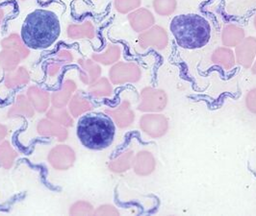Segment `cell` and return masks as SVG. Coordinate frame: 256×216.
<instances>
[{"instance_id":"cell-1","label":"cell","mask_w":256,"mask_h":216,"mask_svg":"<svg viewBox=\"0 0 256 216\" xmlns=\"http://www.w3.org/2000/svg\"><path fill=\"white\" fill-rule=\"evenodd\" d=\"M61 34L58 15L48 10H36L26 16L22 27V38L30 49L50 48Z\"/></svg>"},{"instance_id":"cell-2","label":"cell","mask_w":256,"mask_h":216,"mask_svg":"<svg viewBox=\"0 0 256 216\" xmlns=\"http://www.w3.org/2000/svg\"><path fill=\"white\" fill-rule=\"evenodd\" d=\"M116 125L105 113H88L80 116L76 136L82 146L92 151L108 148L115 140Z\"/></svg>"},{"instance_id":"cell-3","label":"cell","mask_w":256,"mask_h":216,"mask_svg":"<svg viewBox=\"0 0 256 216\" xmlns=\"http://www.w3.org/2000/svg\"><path fill=\"white\" fill-rule=\"evenodd\" d=\"M170 29L176 43L184 49L202 48L211 38L210 23L204 16L196 13L174 16Z\"/></svg>"},{"instance_id":"cell-4","label":"cell","mask_w":256,"mask_h":216,"mask_svg":"<svg viewBox=\"0 0 256 216\" xmlns=\"http://www.w3.org/2000/svg\"><path fill=\"white\" fill-rule=\"evenodd\" d=\"M142 69L134 62H118L111 65L108 78L114 86L136 84L142 79Z\"/></svg>"},{"instance_id":"cell-5","label":"cell","mask_w":256,"mask_h":216,"mask_svg":"<svg viewBox=\"0 0 256 216\" xmlns=\"http://www.w3.org/2000/svg\"><path fill=\"white\" fill-rule=\"evenodd\" d=\"M76 150L63 142L53 146L46 157V161L52 169L61 172L72 169L76 163Z\"/></svg>"},{"instance_id":"cell-6","label":"cell","mask_w":256,"mask_h":216,"mask_svg":"<svg viewBox=\"0 0 256 216\" xmlns=\"http://www.w3.org/2000/svg\"><path fill=\"white\" fill-rule=\"evenodd\" d=\"M168 94L164 89L146 87L140 92L137 110L142 113H161L168 105Z\"/></svg>"},{"instance_id":"cell-7","label":"cell","mask_w":256,"mask_h":216,"mask_svg":"<svg viewBox=\"0 0 256 216\" xmlns=\"http://www.w3.org/2000/svg\"><path fill=\"white\" fill-rule=\"evenodd\" d=\"M142 132L152 139H161L168 131V120L159 113H146L139 120Z\"/></svg>"},{"instance_id":"cell-8","label":"cell","mask_w":256,"mask_h":216,"mask_svg":"<svg viewBox=\"0 0 256 216\" xmlns=\"http://www.w3.org/2000/svg\"><path fill=\"white\" fill-rule=\"evenodd\" d=\"M138 44L142 49L154 48L161 51L166 49L168 44V35L162 26L154 25L139 34Z\"/></svg>"},{"instance_id":"cell-9","label":"cell","mask_w":256,"mask_h":216,"mask_svg":"<svg viewBox=\"0 0 256 216\" xmlns=\"http://www.w3.org/2000/svg\"><path fill=\"white\" fill-rule=\"evenodd\" d=\"M104 113L111 117L116 126L120 129L130 127L135 121V112L128 99L120 100L115 107L106 108Z\"/></svg>"},{"instance_id":"cell-10","label":"cell","mask_w":256,"mask_h":216,"mask_svg":"<svg viewBox=\"0 0 256 216\" xmlns=\"http://www.w3.org/2000/svg\"><path fill=\"white\" fill-rule=\"evenodd\" d=\"M36 133L40 138L55 139L59 142H64L68 139V130L60 124L48 119L40 118L36 125Z\"/></svg>"},{"instance_id":"cell-11","label":"cell","mask_w":256,"mask_h":216,"mask_svg":"<svg viewBox=\"0 0 256 216\" xmlns=\"http://www.w3.org/2000/svg\"><path fill=\"white\" fill-rule=\"evenodd\" d=\"M26 94L38 114H46L52 107V92L38 85L29 86Z\"/></svg>"},{"instance_id":"cell-12","label":"cell","mask_w":256,"mask_h":216,"mask_svg":"<svg viewBox=\"0 0 256 216\" xmlns=\"http://www.w3.org/2000/svg\"><path fill=\"white\" fill-rule=\"evenodd\" d=\"M236 63L246 69H250L256 58V38L248 37L235 47Z\"/></svg>"},{"instance_id":"cell-13","label":"cell","mask_w":256,"mask_h":216,"mask_svg":"<svg viewBox=\"0 0 256 216\" xmlns=\"http://www.w3.org/2000/svg\"><path fill=\"white\" fill-rule=\"evenodd\" d=\"M78 65V77L81 83L85 86H90L98 80L102 74V65L94 62L92 58L85 59L80 58L77 61Z\"/></svg>"},{"instance_id":"cell-14","label":"cell","mask_w":256,"mask_h":216,"mask_svg":"<svg viewBox=\"0 0 256 216\" xmlns=\"http://www.w3.org/2000/svg\"><path fill=\"white\" fill-rule=\"evenodd\" d=\"M76 90V82L74 79L64 78L60 87L52 92V106L55 108L68 107Z\"/></svg>"},{"instance_id":"cell-15","label":"cell","mask_w":256,"mask_h":216,"mask_svg":"<svg viewBox=\"0 0 256 216\" xmlns=\"http://www.w3.org/2000/svg\"><path fill=\"white\" fill-rule=\"evenodd\" d=\"M31 81V76L26 66L20 65L10 72H4L2 87L7 91H13L26 87Z\"/></svg>"},{"instance_id":"cell-16","label":"cell","mask_w":256,"mask_h":216,"mask_svg":"<svg viewBox=\"0 0 256 216\" xmlns=\"http://www.w3.org/2000/svg\"><path fill=\"white\" fill-rule=\"evenodd\" d=\"M128 20L131 29L139 34L155 24L154 13L146 8H138L128 13Z\"/></svg>"},{"instance_id":"cell-17","label":"cell","mask_w":256,"mask_h":216,"mask_svg":"<svg viewBox=\"0 0 256 216\" xmlns=\"http://www.w3.org/2000/svg\"><path fill=\"white\" fill-rule=\"evenodd\" d=\"M68 109L74 118L88 114L94 109V104L89 94L83 90H76L68 105Z\"/></svg>"},{"instance_id":"cell-18","label":"cell","mask_w":256,"mask_h":216,"mask_svg":"<svg viewBox=\"0 0 256 216\" xmlns=\"http://www.w3.org/2000/svg\"><path fill=\"white\" fill-rule=\"evenodd\" d=\"M132 169L140 177L152 175L156 169V160L154 154L148 150H142L135 154Z\"/></svg>"},{"instance_id":"cell-19","label":"cell","mask_w":256,"mask_h":216,"mask_svg":"<svg viewBox=\"0 0 256 216\" xmlns=\"http://www.w3.org/2000/svg\"><path fill=\"white\" fill-rule=\"evenodd\" d=\"M36 115V111L32 104L28 100L26 94L20 93L16 96L12 105L7 112V118L14 119L18 117L33 118Z\"/></svg>"},{"instance_id":"cell-20","label":"cell","mask_w":256,"mask_h":216,"mask_svg":"<svg viewBox=\"0 0 256 216\" xmlns=\"http://www.w3.org/2000/svg\"><path fill=\"white\" fill-rule=\"evenodd\" d=\"M66 37L72 40L94 39L96 36V29L92 21L85 20L81 23H70L66 30Z\"/></svg>"},{"instance_id":"cell-21","label":"cell","mask_w":256,"mask_h":216,"mask_svg":"<svg viewBox=\"0 0 256 216\" xmlns=\"http://www.w3.org/2000/svg\"><path fill=\"white\" fill-rule=\"evenodd\" d=\"M122 57V48L118 44L108 43L103 50L94 52L92 59L100 65H113L120 61Z\"/></svg>"},{"instance_id":"cell-22","label":"cell","mask_w":256,"mask_h":216,"mask_svg":"<svg viewBox=\"0 0 256 216\" xmlns=\"http://www.w3.org/2000/svg\"><path fill=\"white\" fill-rule=\"evenodd\" d=\"M114 85L109 78L100 77L87 88V93L92 99H110L114 95Z\"/></svg>"},{"instance_id":"cell-23","label":"cell","mask_w":256,"mask_h":216,"mask_svg":"<svg viewBox=\"0 0 256 216\" xmlns=\"http://www.w3.org/2000/svg\"><path fill=\"white\" fill-rule=\"evenodd\" d=\"M0 46L1 48L18 51L24 60L27 59L31 53V49L26 45L22 35L18 33H11L4 37L0 40Z\"/></svg>"},{"instance_id":"cell-24","label":"cell","mask_w":256,"mask_h":216,"mask_svg":"<svg viewBox=\"0 0 256 216\" xmlns=\"http://www.w3.org/2000/svg\"><path fill=\"white\" fill-rule=\"evenodd\" d=\"M246 38V33L242 27L236 24L224 26L222 32V42L224 46L236 47Z\"/></svg>"},{"instance_id":"cell-25","label":"cell","mask_w":256,"mask_h":216,"mask_svg":"<svg viewBox=\"0 0 256 216\" xmlns=\"http://www.w3.org/2000/svg\"><path fill=\"white\" fill-rule=\"evenodd\" d=\"M134 156H135V153L132 150H126L120 153V155H118L109 162L108 169L116 174L126 172L132 168Z\"/></svg>"},{"instance_id":"cell-26","label":"cell","mask_w":256,"mask_h":216,"mask_svg":"<svg viewBox=\"0 0 256 216\" xmlns=\"http://www.w3.org/2000/svg\"><path fill=\"white\" fill-rule=\"evenodd\" d=\"M211 61L213 64L220 66L224 70H230L236 64L234 52L226 46L216 48L212 53Z\"/></svg>"},{"instance_id":"cell-27","label":"cell","mask_w":256,"mask_h":216,"mask_svg":"<svg viewBox=\"0 0 256 216\" xmlns=\"http://www.w3.org/2000/svg\"><path fill=\"white\" fill-rule=\"evenodd\" d=\"M22 61L24 59L18 51L5 48L0 50V68L4 72H10L16 69Z\"/></svg>"},{"instance_id":"cell-28","label":"cell","mask_w":256,"mask_h":216,"mask_svg":"<svg viewBox=\"0 0 256 216\" xmlns=\"http://www.w3.org/2000/svg\"><path fill=\"white\" fill-rule=\"evenodd\" d=\"M46 117L66 128L74 126V117L70 115L68 107L55 108L52 106L46 113Z\"/></svg>"},{"instance_id":"cell-29","label":"cell","mask_w":256,"mask_h":216,"mask_svg":"<svg viewBox=\"0 0 256 216\" xmlns=\"http://www.w3.org/2000/svg\"><path fill=\"white\" fill-rule=\"evenodd\" d=\"M18 157V153L14 148L9 140H3L0 143V166L9 170L13 167L14 162Z\"/></svg>"},{"instance_id":"cell-30","label":"cell","mask_w":256,"mask_h":216,"mask_svg":"<svg viewBox=\"0 0 256 216\" xmlns=\"http://www.w3.org/2000/svg\"><path fill=\"white\" fill-rule=\"evenodd\" d=\"M155 13L161 16H168L176 12L178 8L176 0H154L152 2Z\"/></svg>"},{"instance_id":"cell-31","label":"cell","mask_w":256,"mask_h":216,"mask_svg":"<svg viewBox=\"0 0 256 216\" xmlns=\"http://www.w3.org/2000/svg\"><path fill=\"white\" fill-rule=\"evenodd\" d=\"M94 207L92 204L85 201L78 200L72 204L68 210V215L72 216H94Z\"/></svg>"},{"instance_id":"cell-32","label":"cell","mask_w":256,"mask_h":216,"mask_svg":"<svg viewBox=\"0 0 256 216\" xmlns=\"http://www.w3.org/2000/svg\"><path fill=\"white\" fill-rule=\"evenodd\" d=\"M142 5V0H114V8L118 13H128L137 10Z\"/></svg>"},{"instance_id":"cell-33","label":"cell","mask_w":256,"mask_h":216,"mask_svg":"<svg viewBox=\"0 0 256 216\" xmlns=\"http://www.w3.org/2000/svg\"><path fill=\"white\" fill-rule=\"evenodd\" d=\"M64 66L66 65L64 64L52 57V59L48 60L44 65L46 75L50 80H56L62 74Z\"/></svg>"},{"instance_id":"cell-34","label":"cell","mask_w":256,"mask_h":216,"mask_svg":"<svg viewBox=\"0 0 256 216\" xmlns=\"http://www.w3.org/2000/svg\"><path fill=\"white\" fill-rule=\"evenodd\" d=\"M53 58L58 60L59 62H61L64 65L72 64L76 60L74 52L68 49V48H59L58 50L55 52Z\"/></svg>"},{"instance_id":"cell-35","label":"cell","mask_w":256,"mask_h":216,"mask_svg":"<svg viewBox=\"0 0 256 216\" xmlns=\"http://www.w3.org/2000/svg\"><path fill=\"white\" fill-rule=\"evenodd\" d=\"M94 216H120L118 210L110 204H103L94 209Z\"/></svg>"},{"instance_id":"cell-36","label":"cell","mask_w":256,"mask_h":216,"mask_svg":"<svg viewBox=\"0 0 256 216\" xmlns=\"http://www.w3.org/2000/svg\"><path fill=\"white\" fill-rule=\"evenodd\" d=\"M244 103H246V109L250 113L256 115V88L248 91V93L246 94Z\"/></svg>"},{"instance_id":"cell-37","label":"cell","mask_w":256,"mask_h":216,"mask_svg":"<svg viewBox=\"0 0 256 216\" xmlns=\"http://www.w3.org/2000/svg\"><path fill=\"white\" fill-rule=\"evenodd\" d=\"M7 136H8V128L5 124L0 122V143L3 140H6Z\"/></svg>"},{"instance_id":"cell-38","label":"cell","mask_w":256,"mask_h":216,"mask_svg":"<svg viewBox=\"0 0 256 216\" xmlns=\"http://www.w3.org/2000/svg\"><path fill=\"white\" fill-rule=\"evenodd\" d=\"M8 13H9V11H8L7 7L0 6V26L2 25L3 22L5 21L6 17L8 16Z\"/></svg>"},{"instance_id":"cell-39","label":"cell","mask_w":256,"mask_h":216,"mask_svg":"<svg viewBox=\"0 0 256 216\" xmlns=\"http://www.w3.org/2000/svg\"><path fill=\"white\" fill-rule=\"evenodd\" d=\"M250 69H252V74L256 75V60H254V63L252 64V67H250Z\"/></svg>"},{"instance_id":"cell-40","label":"cell","mask_w":256,"mask_h":216,"mask_svg":"<svg viewBox=\"0 0 256 216\" xmlns=\"http://www.w3.org/2000/svg\"><path fill=\"white\" fill-rule=\"evenodd\" d=\"M254 28H256V15H254Z\"/></svg>"},{"instance_id":"cell-41","label":"cell","mask_w":256,"mask_h":216,"mask_svg":"<svg viewBox=\"0 0 256 216\" xmlns=\"http://www.w3.org/2000/svg\"><path fill=\"white\" fill-rule=\"evenodd\" d=\"M20 1H22V2H24V1H27V0H20Z\"/></svg>"}]
</instances>
